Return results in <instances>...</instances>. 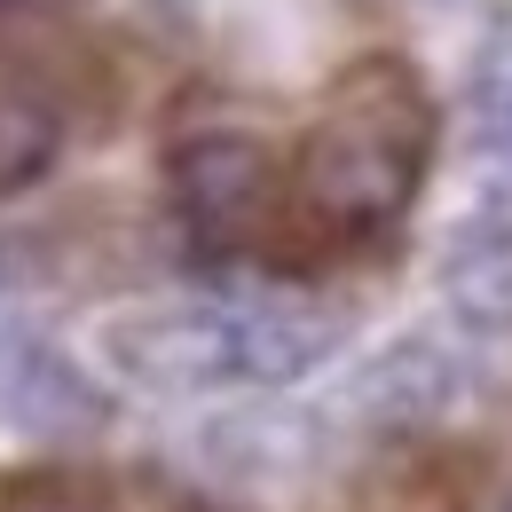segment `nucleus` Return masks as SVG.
Here are the masks:
<instances>
[{"label": "nucleus", "mask_w": 512, "mask_h": 512, "mask_svg": "<svg viewBox=\"0 0 512 512\" xmlns=\"http://www.w3.org/2000/svg\"><path fill=\"white\" fill-rule=\"evenodd\" d=\"M166 197H174V213L190 221L197 237H213V245L253 237L260 221H268V197H276V158H268L260 134L205 127V134L166 150Z\"/></svg>", "instance_id": "obj_4"}, {"label": "nucleus", "mask_w": 512, "mask_h": 512, "mask_svg": "<svg viewBox=\"0 0 512 512\" xmlns=\"http://www.w3.org/2000/svg\"><path fill=\"white\" fill-rule=\"evenodd\" d=\"M426 103L410 87V71L379 64L371 79H355L339 95V111L316 127L308 158H300V197L316 205L331 229H386L410 190H418V166H426Z\"/></svg>", "instance_id": "obj_1"}, {"label": "nucleus", "mask_w": 512, "mask_h": 512, "mask_svg": "<svg viewBox=\"0 0 512 512\" xmlns=\"http://www.w3.org/2000/svg\"><path fill=\"white\" fill-rule=\"evenodd\" d=\"M56 150H64L56 103H48L40 87H24V79H0V197L40 182V174L56 166Z\"/></svg>", "instance_id": "obj_9"}, {"label": "nucleus", "mask_w": 512, "mask_h": 512, "mask_svg": "<svg viewBox=\"0 0 512 512\" xmlns=\"http://www.w3.org/2000/svg\"><path fill=\"white\" fill-rule=\"evenodd\" d=\"M465 347L449 339V331H426V323H410V331H394L379 339L347 379H339V410L355 418V426H386V434H402V426H434L449 418L457 402H465Z\"/></svg>", "instance_id": "obj_3"}, {"label": "nucleus", "mask_w": 512, "mask_h": 512, "mask_svg": "<svg viewBox=\"0 0 512 512\" xmlns=\"http://www.w3.org/2000/svg\"><path fill=\"white\" fill-rule=\"evenodd\" d=\"M111 418V394L48 347L32 323L0 316V426L8 434H95Z\"/></svg>", "instance_id": "obj_5"}, {"label": "nucleus", "mask_w": 512, "mask_h": 512, "mask_svg": "<svg viewBox=\"0 0 512 512\" xmlns=\"http://www.w3.org/2000/svg\"><path fill=\"white\" fill-rule=\"evenodd\" d=\"M0 8H24V0H0Z\"/></svg>", "instance_id": "obj_11"}, {"label": "nucleus", "mask_w": 512, "mask_h": 512, "mask_svg": "<svg viewBox=\"0 0 512 512\" xmlns=\"http://www.w3.org/2000/svg\"><path fill=\"white\" fill-rule=\"evenodd\" d=\"M473 119H481V150H512V32H489L473 56Z\"/></svg>", "instance_id": "obj_10"}, {"label": "nucleus", "mask_w": 512, "mask_h": 512, "mask_svg": "<svg viewBox=\"0 0 512 512\" xmlns=\"http://www.w3.org/2000/svg\"><path fill=\"white\" fill-rule=\"evenodd\" d=\"M197 457L229 481H292L323 457L316 410H284V402H245V410H213L197 426Z\"/></svg>", "instance_id": "obj_7"}, {"label": "nucleus", "mask_w": 512, "mask_h": 512, "mask_svg": "<svg viewBox=\"0 0 512 512\" xmlns=\"http://www.w3.org/2000/svg\"><path fill=\"white\" fill-rule=\"evenodd\" d=\"M331 347H339V316H323V308H300V300L245 308V371H253V386L308 379Z\"/></svg>", "instance_id": "obj_8"}, {"label": "nucleus", "mask_w": 512, "mask_h": 512, "mask_svg": "<svg viewBox=\"0 0 512 512\" xmlns=\"http://www.w3.org/2000/svg\"><path fill=\"white\" fill-rule=\"evenodd\" d=\"M505 512H512V497H505Z\"/></svg>", "instance_id": "obj_12"}, {"label": "nucleus", "mask_w": 512, "mask_h": 512, "mask_svg": "<svg viewBox=\"0 0 512 512\" xmlns=\"http://www.w3.org/2000/svg\"><path fill=\"white\" fill-rule=\"evenodd\" d=\"M434 292L465 331H481V339L512 331V205L497 197L457 205L442 253H434Z\"/></svg>", "instance_id": "obj_6"}, {"label": "nucleus", "mask_w": 512, "mask_h": 512, "mask_svg": "<svg viewBox=\"0 0 512 512\" xmlns=\"http://www.w3.org/2000/svg\"><path fill=\"white\" fill-rule=\"evenodd\" d=\"M95 355L142 394L253 386V371H245V308H221V300L119 308V316L95 323Z\"/></svg>", "instance_id": "obj_2"}]
</instances>
